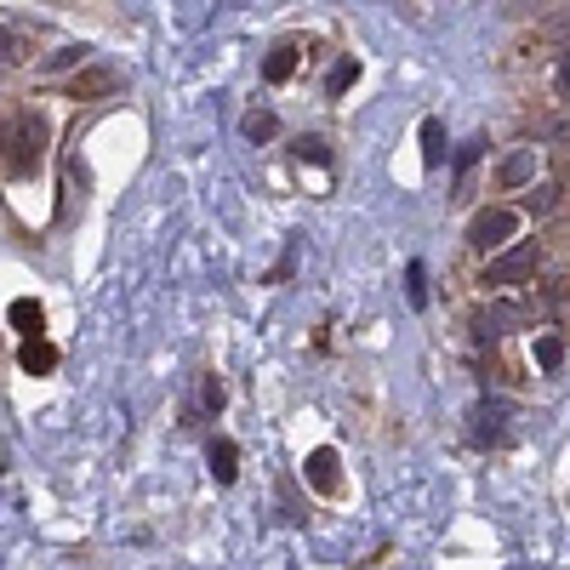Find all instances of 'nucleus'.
Instances as JSON below:
<instances>
[{
  "label": "nucleus",
  "mask_w": 570,
  "mask_h": 570,
  "mask_svg": "<svg viewBox=\"0 0 570 570\" xmlns=\"http://www.w3.org/2000/svg\"><path fill=\"white\" fill-rule=\"evenodd\" d=\"M40 160H46V120L35 109H23L12 120V137H7V171L12 177H35Z\"/></svg>",
  "instance_id": "1"
},
{
  "label": "nucleus",
  "mask_w": 570,
  "mask_h": 570,
  "mask_svg": "<svg viewBox=\"0 0 570 570\" xmlns=\"http://www.w3.org/2000/svg\"><path fill=\"white\" fill-rule=\"evenodd\" d=\"M537 263H542V246H537V240H525V246H513V252L491 257V263H485V279H480V285H491V292H508V285L531 279V274H537Z\"/></svg>",
  "instance_id": "2"
},
{
  "label": "nucleus",
  "mask_w": 570,
  "mask_h": 570,
  "mask_svg": "<svg viewBox=\"0 0 570 570\" xmlns=\"http://www.w3.org/2000/svg\"><path fill=\"white\" fill-rule=\"evenodd\" d=\"M513 228H519V212L491 206V212H480V217L468 223V246H473V252H502V246L513 240Z\"/></svg>",
  "instance_id": "3"
},
{
  "label": "nucleus",
  "mask_w": 570,
  "mask_h": 570,
  "mask_svg": "<svg viewBox=\"0 0 570 570\" xmlns=\"http://www.w3.org/2000/svg\"><path fill=\"white\" fill-rule=\"evenodd\" d=\"M303 480H308V491H320V497H343V473H337V451H331V445L308 451V462H303Z\"/></svg>",
  "instance_id": "4"
},
{
  "label": "nucleus",
  "mask_w": 570,
  "mask_h": 570,
  "mask_svg": "<svg viewBox=\"0 0 570 570\" xmlns=\"http://www.w3.org/2000/svg\"><path fill=\"white\" fill-rule=\"evenodd\" d=\"M115 86H120V75H115V69H86V75H75V80H69V98H75V104H86V98H109Z\"/></svg>",
  "instance_id": "5"
},
{
  "label": "nucleus",
  "mask_w": 570,
  "mask_h": 570,
  "mask_svg": "<svg viewBox=\"0 0 570 570\" xmlns=\"http://www.w3.org/2000/svg\"><path fill=\"white\" fill-rule=\"evenodd\" d=\"M206 462H212V480H217V485H234V480H240V445H234V440H212Z\"/></svg>",
  "instance_id": "6"
},
{
  "label": "nucleus",
  "mask_w": 570,
  "mask_h": 570,
  "mask_svg": "<svg viewBox=\"0 0 570 570\" xmlns=\"http://www.w3.org/2000/svg\"><path fill=\"white\" fill-rule=\"evenodd\" d=\"M18 365H23L29 376H52V371H58V348L46 343V337H23V348H18Z\"/></svg>",
  "instance_id": "7"
},
{
  "label": "nucleus",
  "mask_w": 570,
  "mask_h": 570,
  "mask_svg": "<svg viewBox=\"0 0 570 570\" xmlns=\"http://www.w3.org/2000/svg\"><path fill=\"white\" fill-rule=\"evenodd\" d=\"M531 177H537V149H519L502 160V188H525Z\"/></svg>",
  "instance_id": "8"
},
{
  "label": "nucleus",
  "mask_w": 570,
  "mask_h": 570,
  "mask_svg": "<svg viewBox=\"0 0 570 570\" xmlns=\"http://www.w3.org/2000/svg\"><path fill=\"white\" fill-rule=\"evenodd\" d=\"M12 325L23 331V337H46V314H40V303H35V297H18V303H12Z\"/></svg>",
  "instance_id": "9"
},
{
  "label": "nucleus",
  "mask_w": 570,
  "mask_h": 570,
  "mask_svg": "<svg viewBox=\"0 0 570 570\" xmlns=\"http://www.w3.org/2000/svg\"><path fill=\"white\" fill-rule=\"evenodd\" d=\"M502 405H480V411H473V422H480V428H473V440H480V445H497L502 440Z\"/></svg>",
  "instance_id": "10"
},
{
  "label": "nucleus",
  "mask_w": 570,
  "mask_h": 570,
  "mask_svg": "<svg viewBox=\"0 0 570 570\" xmlns=\"http://www.w3.org/2000/svg\"><path fill=\"white\" fill-rule=\"evenodd\" d=\"M422 166H445V126L422 120Z\"/></svg>",
  "instance_id": "11"
},
{
  "label": "nucleus",
  "mask_w": 570,
  "mask_h": 570,
  "mask_svg": "<svg viewBox=\"0 0 570 570\" xmlns=\"http://www.w3.org/2000/svg\"><path fill=\"white\" fill-rule=\"evenodd\" d=\"M292 69H297V46H274L268 52V63H263V80H292Z\"/></svg>",
  "instance_id": "12"
},
{
  "label": "nucleus",
  "mask_w": 570,
  "mask_h": 570,
  "mask_svg": "<svg viewBox=\"0 0 570 570\" xmlns=\"http://www.w3.org/2000/svg\"><path fill=\"white\" fill-rule=\"evenodd\" d=\"M405 297H411V308H428V268L422 263L405 268Z\"/></svg>",
  "instance_id": "13"
},
{
  "label": "nucleus",
  "mask_w": 570,
  "mask_h": 570,
  "mask_svg": "<svg viewBox=\"0 0 570 570\" xmlns=\"http://www.w3.org/2000/svg\"><path fill=\"white\" fill-rule=\"evenodd\" d=\"M354 75H360V69H354V58H343V63H331V75H325V91H331V98H343V91L354 86Z\"/></svg>",
  "instance_id": "14"
},
{
  "label": "nucleus",
  "mask_w": 570,
  "mask_h": 570,
  "mask_svg": "<svg viewBox=\"0 0 570 570\" xmlns=\"http://www.w3.org/2000/svg\"><path fill=\"white\" fill-rule=\"evenodd\" d=\"M292 155H297V160H314V166H331L325 137H297V142H292Z\"/></svg>",
  "instance_id": "15"
},
{
  "label": "nucleus",
  "mask_w": 570,
  "mask_h": 570,
  "mask_svg": "<svg viewBox=\"0 0 570 570\" xmlns=\"http://www.w3.org/2000/svg\"><path fill=\"white\" fill-rule=\"evenodd\" d=\"M553 206H559V188H553V183H537L531 200H525V212H531V217H548Z\"/></svg>",
  "instance_id": "16"
},
{
  "label": "nucleus",
  "mask_w": 570,
  "mask_h": 570,
  "mask_svg": "<svg viewBox=\"0 0 570 570\" xmlns=\"http://www.w3.org/2000/svg\"><path fill=\"white\" fill-rule=\"evenodd\" d=\"M240 131H246L252 142H268V137H274V115H268V109H252V115L240 120Z\"/></svg>",
  "instance_id": "17"
},
{
  "label": "nucleus",
  "mask_w": 570,
  "mask_h": 570,
  "mask_svg": "<svg viewBox=\"0 0 570 570\" xmlns=\"http://www.w3.org/2000/svg\"><path fill=\"white\" fill-rule=\"evenodd\" d=\"M537 365L542 371H559L564 365V337H537Z\"/></svg>",
  "instance_id": "18"
},
{
  "label": "nucleus",
  "mask_w": 570,
  "mask_h": 570,
  "mask_svg": "<svg viewBox=\"0 0 570 570\" xmlns=\"http://www.w3.org/2000/svg\"><path fill=\"white\" fill-rule=\"evenodd\" d=\"M553 86H559V98H570V52L559 58V75H553Z\"/></svg>",
  "instance_id": "19"
}]
</instances>
